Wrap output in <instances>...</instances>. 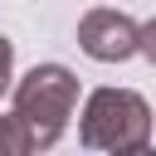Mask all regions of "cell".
<instances>
[{
	"instance_id": "cell-2",
	"label": "cell",
	"mask_w": 156,
	"mask_h": 156,
	"mask_svg": "<svg viewBox=\"0 0 156 156\" xmlns=\"http://www.w3.org/2000/svg\"><path fill=\"white\" fill-rule=\"evenodd\" d=\"M73 107H78V78L63 63H34L15 83V102H10V112L29 132V146L34 151H49L63 136Z\"/></svg>"
},
{
	"instance_id": "cell-1",
	"label": "cell",
	"mask_w": 156,
	"mask_h": 156,
	"mask_svg": "<svg viewBox=\"0 0 156 156\" xmlns=\"http://www.w3.org/2000/svg\"><path fill=\"white\" fill-rule=\"evenodd\" d=\"M151 127L156 112L141 93L132 88H93L83 102V122H78V141L88 151H112V156H136L151 146Z\"/></svg>"
},
{
	"instance_id": "cell-4",
	"label": "cell",
	"mask_w": 156,
	"mask_h": 156,
	"mask_svg": "<svg viewBox=\"0 0 156 156\" xmlns=\"http://www.w3.org/2000/svg\"><path fill=\"white\" fill-rule=\"evenodd\" d=\"M15 83V44L10 39H0V93Z\"/></svg>"
},
{
	"instance_id": "cell-5",
	"label": "cell",
	"mask_w": 156,
	"mask_h": 156,
	"mask_svg": "<svg viewBox=\"0 0 156 156\" xmlns=\"http://www.w3.org/2000/svg\"><path fill=\"white\" fill-rule=\"evenodd\" d=\"M141 54L156 63V20H146V24H141Z\"/></svg>"
},
{
	"instance_id": "cell-3",
	"label": "cell",
	"mask_w": 156,
	"mask_h": 156,
	"mask_svg": "<svg viewBox=\"0 0 156 156\" xmlns=\"http://www.w3.org/2000/svg\"><path fill=\"white\" fill-rule=\"evenodd\" d=\"M78 49L98 63H122L141 54V24L127 20L122 10H88L78 20Z\"/></svg>"
}]
</instances>
